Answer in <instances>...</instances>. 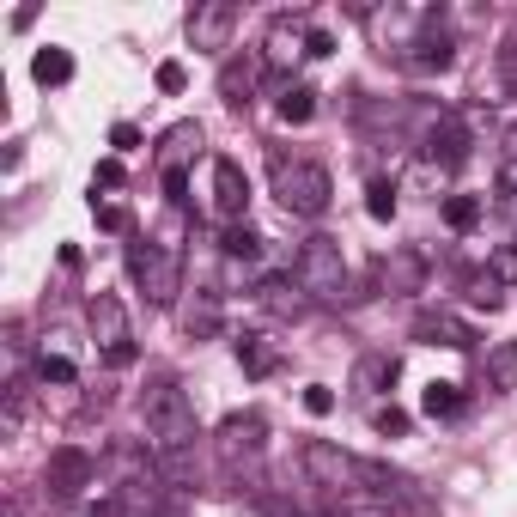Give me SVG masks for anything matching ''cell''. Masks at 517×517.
I'll return each mask as SVG.
<instances>
[{"instance_id": "836d02e7", "label": "cell", "mask_w": 517, "mask_h": 517, "mask_svg": "<svg viewBox=\"0 0 517 517\" xmlns=\"http://www.w3.org/2000/svg\"><path fill=\"white\" fill-rule=\"evenodd\" d=\"M372 426H378L384 438H402V432H408V414H402V408H378V414H372Z\"/></svg>"}, {"instance_id": "30bf717a", "label": "cell", "mask_w": 517, "mask_h": 517, "mask_svg": "<svg viewBox=\"0 0 517 517\" xmlns=\"http://www.w3.org/2000/svg\"><path fill=\"white\" fill-rule=\"evenodd\" d=\"M256 305H262V311H274V317H305L311 292L299 286V274H268V280L256 286Z\"/></svg>"}, {"instance_id": "cb8c5ba5", "label": "cell", "mask_w": 517, "mask_h": 517, "mask_svg": "<svg viewBox=\"0 0 517 517\" xmlns=\"http://www.w3.org/2000/svg\"><path fill=\"white\" fill-rule=\"evenodd\" d=\"M219 250H226L232 262H256L262 256V238L244 226V219H238V226H226V232H219Z\"/></svg>"}, {"instance_id": "d590c367", "label": "cell", "mask_w": 517, "mask_h": 517, "mask_svg": "<svg viewBox=\"0 0 517 517\" xmlns=\"http://www.w3.org/2000/svg\"><path fill=\"white\" fill-rule=\"evenodd\" d=\"M92 213H98V226H104V232H128V213H122L116 201H104V207L92 201Z\"/></svg>"}, {"instance_id": "d6986e66", "label": "cell", "mask_w": 517, "mask_h": 517, "mask_svg": "<svg viewBox=\"0 0 517 517\" xmlns=\"http://www.w3.org/2000/svg\"><path fill=\"white\" fill-rule=\"evenodd\" d=\"M31 73H37V86H67V80H73V55L49 43V49L31 55Z\"/></svg>"}, {"instance_id": "52a82bcc", "label": "cell", "mask_w": 517, "mask_h": 517, "mask_svg": "<svg viewBox=\"0 0 517 517\" xmlns=\"http://www.w3.org/2000/svg\"><path fill=\"white\" fill-rule=\"evenodd\" d=\"M189 49H207V55H219V49H232V31H238V7L232 0H201V7L189 13Z\"/></svg>"}, {"instance_id": "d4e9b609", "label": "cell", "mask_w": 517, "mask_h": 517, "mask_svg": "<svg viewBox=\"0 0 517 517\" xmlns=\"http://www.w3.org/2000/svg\"><path fill=\"white\" fill-rule=\"evenodd\" d=\"M481 213H487V207H481L475 195H445V226H451V232H475Z\"/></svg>"}, {"instance_id": "5b68a950", "label": "cell", "mask_w": 517, "mask_h": 517, "mask_svg": "<svg viewBox=\"0 0 517 517\" xmlns=\"http://www.w3.org/2000/svg\"><path fill=\"white\" fill-rule=\"evenodd\" d=\"M299 463H305V475H311L317 487H329V493H365V457L329 445V438H305Z\"/></svg>"}, {"instance_id": "ab89813d", "label": "cell", "mask_w": 517, "mask_h": 517, "mask_svg": "<svg viewBox=\"0 0 517 517\" xmlns=\"http://www.w3.org/2000/svg\"><path fill=\"white\" fill-rule=\"evenodd\" d=\"M305 55H317V61L335 55V37H329V31H311V37H305Z\"/></svg>"}, {"instance_id": "5bb4252c", "label": "cell", "mask_w": 517, "mask_h": 517, "mask_svg": "<svg viewBox=\"0 0 517 517\" xmlns=\"http://www.w3.org/2000/svg\"><path fill=\"white\" fill-rule=\"evenodd\" d=\"M49 487H55L61 499H73L80 487H92V457L73 451V445H61V451L49 457Z\"/></svg>"}, {"instance_id": "4fadbf2b", "label": "cell", "mask_w": 517, "mask_h": 517, "mask_svg": "<svg viewBox=\"0 0 517 517\" xmlns=\"http://www.w3.org/2000/svg\"><path fill=\"white\" fill-rule=\"evenodd\" d=\"M305 37H311V31H305V19L280 13V19L268 25V55H262V61H268V67H292V61L305 55Z\"/></svg>"}, {"instance_id": "b9f144b4", "label": "cell", "mask_w": 517, "mask_h": 517, "mask_svg": "<svg viewBox=\"0 0 517 517\" xmlns=\"http://www.w3.org/2000/svg\"><path fill=\"white\" fill-rule=\"evenodd\" d=\"M493 274H499V280H517V250H499V256H493Z\"/></svg>"}, {"instance_id": "9c48e42d", "label": "cell", "mask_w": 517, "mask_h": 517, "mask_svg": "<svg viewBox=\"0 0 517 517\" xmlns=\"http://www.w3.org/2000/svg\"><path fill=\"white\" fill-rule=\"evenodd\" d=\"M262 438H268L262 414H226V426H219V457H226V463H256Z\"/></svg>"}, {"instance_id": "7bdbcfd3", "label": "cell", "mask_w": 517, "mask_h": 517, "mask_svg": "<svg viewBox=\"0 0 517 517\" xmlns=\"http://www.w3.org/2000/svg\"><path fill=\"white\" fill-rule=\"evenodd\" d=\"M13 517H19V511H13Z\"/></svg>"}, {"instance_id": "1f68e13d", "label": "cell", "mask_w": 517, "mask_h": 517, "mask_svg": "<svg viewBox=\"0 0 517 517\" xmlns=\"http://www.w3.org/2000/svg\"><path fill=\"white\" fill-rule=\"evenodd\" d=\"M499 86H505V98H517V37H505V49H499Z\"/></svg>"}, {"instance_id": "8fae6325", "label": "cell", "mask_w": 517, "mask_h": 517, "mask_svg": "<svg viewBox=\"0 0 517 517\" xmlns=\"http://www.w3.org/2000/svg\"><path fill=\"white\" fill-rule=\"evenodd\" d=\"M213 201H219V213L232 219H244V207H250V177L238 171V159H213Z\"/></svg>"}, {"instance_id": "f35d334b", "label": "cell", "mask_w": 517, "mask_h": 517, "mask_svg": "<svg viewBox=\"0 0 517 517\" xmlns=\"http://www.w3.org/2000/svg\"><path fill=\"white\" fill-rule=\"evenodd\" d=\"M165 189H171V207L183 213V207H189V177H183V171H165Z\"/></svg>"}, {"instance_id": "ee69618b", "label": "cell", "mask_w": 517, "mask_h": 517, "mask_svg": "<svg viewBox=\"0 0 517 517\" xmlns=\"http://www.w3.org/2000/svg\"><path fill=\"white\" fill-rule=\"evenodd\" d=\"M323 517H329V511H323Z\"/></svg>"}, {"instance_id": "603a6c76", "label": "cell", "mask_w": 517, "mask_h": 517, "mask_svg": "<svg viewBox=\"0 0 517 517\" xmlns=\"http://www.w3.org/2000/svg\"><path fill=\"white\" fill-rule=\"evenodd\" d=\"M201 146V128L195 122H177L171 134H165V171H183V159Z\"/></svg>"}, {"instance_id": "d6a6232c", "label": "cell", "mask_w": 517, "mask_h": 517, "mask_svg": "<svg viewBox=\"0 0 517 517\" xmlns=\"http://www.w3.org/2000/svg\"><path fill=\"white\" fill-rule=\"evenodd\" d=\"M305 414H317V420L335 414V390H329V384H311V390H305Z\"/></svg>"}, {"instance_id": "7402d4cb", "label": "cell", "mask_w": 517, "mask_h": 517, "mask_svg": "<svg viewBox=\"0 0 517 517\" xmlns=\"http://www.w3.org/2000/svg\"><path fill=\"white\" fill-rule=\"evenodd\" d=\"M238 365H244L250 378H268L274 365H280V353L268 347V335H244V341H238Z\"/></svg>"}, {"instance_id": "2e32d148", "label": "cell", "mask_w": 517, "mask_h": 517, "mask_svg": "<svg viewBox=\"0 0 517 517\" xmlns=\"http://www.w3.org/2000/svg\"><path fill=\"white\" fill-rule=\"evenodd\" d=\"M396 378H402V359H396V353H365V359L353 365V390H365V396L396 390Z\"/></svg>"}, {"instance_id": "f1b7e54d", "label": "cell", "mask_w": 517, "mask_h": 517, "mask_svg": "<svg viewBox=\"0 0 517 517\" xmlns=\"http://www.w3.org/2000/svg\"><path fill=\"white\" fill-rule=\"evenodd\" d=\"M219 317H226V311H219V299H213V292H201L183 323H189V335H219Z\"/></svg>"}, {"instance_id": "e575fe53", "label": "cell", "mask_w": 517, "mask_h": 517, "mask_svg": "<svg viewBox=\"0 0 517 517\" xmlns=\"http://www.w3.org/2000/svg\"><path fill=\"white\" fill-rule=\"evenodd\" d=\"M189 86V67L183 61H159V92H183Z\"/></svg>"}, {"instance_id": "484cf974", "label": "cell", "mask_w": 517, "mask_h": 517, "mask_svg": "<svg viewBox=\"0 0 517 517\" xmlns=\"http://www.w3.org/2000/svg\"><path fill=\"white\" fill-rule=\"evenodd\" d=\"M420 408H426L432 420H451V414H463V390H457V384H426Z\"/></svg>"}, {"instance_id": "ffe728a7", "label": "cell", "mask_w": 517, "mask_h": 517, "mask_svg": "<svg viewBox=\"0 0 517 517\" xmlns=\"http://www.w3.org/2000/svg\"><path fill=\"white\" fill-rule=\"evenodd\" d=\"M487 384L493 390H517V341H493L487 347Z\"/></svg>"}, {"instance_id": "ba28073f", "label": "cell", "mask_w": 517, "mask_h": 517, "mask_svg": "<svg viewBox=\"0 0 517 517\" xmlns=\"http://www.w3.org/2000/svg\"><path fill=\"white\" fill-rule=\"evenodd\" d=\"M469 122L463 116H438L432 128H426V165L432 171H457L463 159H469Z\"/></svg>"}, {"instance_id": "60d3db41", "label": "cell", "mask_w": 517, "mask_h": 517, "mask_svg": "<svg viewBox=\"0 0 517 517\" xmlns=\"http://www.w3.org/2000/svg\"><path fill=\"white\" fill-rule=\"evenodd\" d=\"M98 183H104V189H122V159H104V165H98Z\"/></svg>"}, {"instance_id": "ac0fdd59", "label": "cell", "mask_w": 517, "mask_h": 517, "mask_svg": "<svg viewBox=\"0 0 517 517\" xmlns=\"http://www.w3.org/2000/svg\"><path fill=\"white\" fill-rule=\"evenodd\" d=\"M402 61H408V67H420V73H445V67L457 61V43H451L445 31H438V37L426 31V37H414V43L402 49Z\"/></svg>"}, {"instance_id": "4dcf8cb0", "label": "cell", "mask_w": 517, "mask_h": 517, "mask_svg": "<svg viewBox=\"0 0 517 517\" xmlns=\"http://www.w3.org/2000/svg\"><path fill=\"white\" fill-rule=\"evenodd\" d=\"M37 378H43V384H73V378H80V365H73L67 353H43V359H37Z\"/></svg>"}, {"instance_id": "8992f818", "label": "cell", "mask_w": 517, "mask_h": 517, "mask_svg": "<svg viewBox=\"0 0 517 517\" xmlns=\"http://www.w3.org/2000/svg\"><path fill=\"white\" fill-rule=\"evenodd\" d=\"M86 317H92V341H98V353H104L110 365H134V335H128V311H122L116 292H92Z\"/></svg>"}, {"instance_id": "3957f363", "label": "cell", "mask_w": 517, "mask_h": 517, "mask_svg": "<svg viewBox=\"0 0 517 517\" xmlns=\"http://www.w3.org/2000/svg\"><path fill=\"white\" fill-rule=\"evenodd\" d=\"M274 195H280V207H286V213L317 219V213H329L335 183H329V171H323V165H311V159H274Z\"/></svg>"}, {"instance_id": "f546056e", "label": "cell", "mask_w": 517, "mask_h": 517, "mask_svg": "<svg viewBox=\"0 0 517 517\" xmlns=\"http://www.w3.org/2000/svg\"><path fill=\"white\" fill-rule=\"evenodd\" d=\"M365 213H372V219H396V183L390 177L365 183Z\"/></svg>"}, {"instance_id": "6da1fadb", "label": "cell", "mask_w": 517, "mask_h": 517, "mask_svg": "<svg viewBox=\"0 0 517 517\" xmlns=\"http://www.w3.org/2000/svg\"><path fill=\"white\" fill-rule=\"evenodd\" d=\"M140 426H146V438H153L159 457H189V451H195V402H189V390L171 384V378L146 384V396H140Z\"/></svg>"}, {"instance_id": "44dd1931", "label": "cell", "mask_w": 517, "mask_h": 517, "mask_svg": "<svg viewBox=\"0 0 517 517\" xmlns=\"http://www.w3.org/2000/svg\"><path fill=\"white\" fill-rule=\"evenodd\" d=\"M25 420H31V384L13 378V384H7V414H0V438H19Z\"/></svg>"}, {"instance_id": "7a4b0ae2", "label": "cell", "mask_w": 517, "mask_h": 517, "mask_svg": "<svg viewBox=\"0 0 517 517\" xmlns=\"http://www.w3.org/2000/svg\"><path fill=\"white\" fill-rule=\"evenodd\" d=\"M128 268H134L140 292H146V299H153L159 311L177 305V292H183V256H177V244L134 238V244H128Z\"/></svg>"}, {"instance_id": "e0dca14e", "label": "cell", "mask_w": 517, "mask_h": 517, "mask_svg": "<svg viewBox=\"0 0 517 517\" xmlns=\"http://www.w3.org/2000/svg\"><path fill=\"white\" fill-rule=\"evenodd\" d=\"M262 55H244V61H226V73H219V92H226V104L232 110H244L250 104V92H256V80H262Z\"/></svg>"}, {"instance_id": "83f0119b", "label": "cell", "mask_w": 517, "mask_h": 517, "mask_svg": "<svg viewBox=\"0 0 517 517\" xmlns=\"http://www.w3.org/2000/svg\"><path fill=\"white\" fill-rule=\"evenodd\" d=\"M469 305H475V311H499V305H505V286H499L493 268H487V274H469Z\"/></svg>"}, {"instance_id": "8d00e7d4", "label": "cell", "mask_w": 517, "mask_h": 517, "mask_svg": "<svg viewBox=\"0 0 517 517\" xmlns=\"http://www.w3.org/2000/svg\"><path fill=\"white\" fill-rule=\"evenodd\" d=\"M499 207H505V213H517V165H505V171H499Z\"/></svg>"}, {"instance_id": "7c38bea8", "label": "cell", "mask_w": 517, "mask_h": 517, "mask_svg": "<svg viewBox=\"0 0 517 517\" xmlns=\"http://www.w3.org/2000/svg\"><path fill=\"white\" fill-rule=\"evenodd\" d=\"M378 280H384V292H426V256L420 250H390L384 262H378Z\"/></svg>"}, {"instance_id": "277c9868", "label": "cell", "mask_w": 517, "mask_h": 517, "mask_svg": "<svg viewBox=\"0 0 517 517\" xmlns=\"http://www.w3.org/2000/svg\"><path fill=\"white\" fill-rule=\"evenodd\" d=\"M292 274H299V286L311 292L317 305L347 299V262H341V244H335V238H305V250H299V262H292Z\"/></svg>"}, {"instance_id": "9a60e30c", "label": "cell", "mask_w": 517, "mask_h": 517, "mask_svg": "<svg viewBox=\"0 0 517 517\" xmlns=\"http://www.w3.org/2000/svg\"><path fill=\"white\" fill-rule=\"evenodd\" d=\"M414 335H420V341H432V347H457V353H469V347H475V329H469V323H457L451 311H426V317L414 323Z\"/></svg>"}, {"instance_id": "4316f807", "label": "cell", "mask_w": 517, "mask_h": 517, "mask_svg": "<svg viewBox=\"0 0 517 517\" xmlns=\"http://www.w3.org/2000/svg\"><path fill=\"white\" fill-rule=\"evenodd\" d=\"M317 116V92L311 86H286L280 92V122H311Z\"/></svg>"}, {"instance_id": "74e56055", "label": "cell", "mask_w": 517, "mask_h": 517, "mask_svg": "<svg viewBox=\"0 0 517 517\" xmlns=\"http://www.w3.org/2000/svg\"><path fill=\"white\" fill-rule=\"evenodd\" d=\"M110 146H116V153H134V146H140V128H134V122H116V128H110Z\"/></svg>"}]
</instances>
